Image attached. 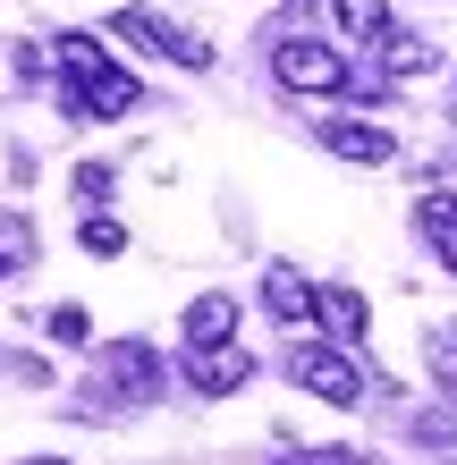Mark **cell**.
<instances>
[{"label":"cell","instance_id":"obj_12","mask_svg":"<svg viewBox=\"0 0 457 465\" xmlns=\"http://www.w3.org/2000/svg\"><path fill=\"white\" fill-rule=\"evenodd\" d=\"M373 60H382L398 85H407V76H432L441 68V51L423 43V35H407V25H382V43H373Z\"/></svg>","mask_w":457,"mask_h":465},{"label":"cell","instance_id":"obj_16","mask_svg":"<svg viewBox=\"0 0 457 465\" xmlns=\"http://www.w3.org/2000/svg\"><path fill=\"white\" fill-rule=\"evenodd\" d=\"M43 339H51V347H85V339H94V313H85V305H51V313H43Z\"/></svg>","mask_w":457,"mask_h":465},{"label":"cell","instance_id":"obj_10","mask_svg":"<svg viewBox=\"0 0 457 465\" xmlns=\"http://www.w3.org/2000/svg\"><path fill=\"white\" fill-rule=\"evenodd\" d=\"M313 322H322L339 347H356V339L373 331V305H364L356 288H339V280H331V288H313Z\"/></svg>","mask_w":457,"mask_h":465},{"label":"cell","instance_id":"obj_20","mask_svg":"<svg viewBox=\"0 0 457 465\" xmlns=\"http://www.w3.org/2000/svg\"><path fill=\"white\" fill-rule=\"evenodd\" d=\"M9 271H17V262H9V254H0V280H9Z\"/></svg>","mask_w":457,"mask_h":465},{"label":"cell","instance_id":"obj_18","mask_svg":"<svg viewBox=\"0 0 457 465\" xmlns=\"http://www.w3.org/2000/svg\"><path fill=\"white\" fill-rule=\"evenodd\" d=\"M111 161H76V203H111Z\"/></svg>","mask_w":457,"mask_h":465},{"label":"cell","instance_id":"obj_17","mask_svg":"<svg viewBox=\"0 0 457 465\" xmlns=\"http://www.w3.org/2000/svg\"><path fill=\"white\" fill-rule=\"evenodd\" d=\"M423 364H432L441 398H457V331H423Z\"/></svg>","mask_w":457,"mask_h":465},{"label":"cell","instance_id":"obj_8","mask_svg":"<svg viewBox=\"0 0 457 465\" xmlns=\"http://www.w3.org/2000/svg\"><path fill=\"white\" fill-rule=\"evenodd\" d=\"M263 313H272L280 331H305V322H313V280H305L297 262H272V271H263Z\"/></svg>","mask_w":457,"mask_h":465},{"label":"cell","instance_id":"obj_3","mask_svg":"<svg viewBox=\"0 0 457 465\" xmlns=\"http://www.w3.org/2000/svg\"><path fill=\"white\" fill-rule=\"evenodd\" d=\"M111 35H119V43H136L144 60H170V68H212L204 35H186V25H170L161 9H119V17H111Z\"/></svg>","mask_w":457,"mask_h":465},{"label":"cell","instance_id":"obj_1","mask_svg":"<svg viewBox=\"0 0 457 465\" xmlns=\"http://www.w3.org/2000/svg\"><path fill=\"white\" fill-rule=\"evenodd\" d=\"M288 381H297L305 398L339 406V415H356V406H364V390H373V381H364V364H356V355H347L339 339H297V347H288Z\"/></svg>","mask_w":457,"mask_h":465},{"label":"cell","instance_id":"obj_11","mask_svg":"<svg viewBox=\"0 0 457 465\" xmlns=\"http://www.w3.org/2000/svg\"><path fill=\"white\" fill-rule=\"evenodd\" d=\"M178 331H186V347H221V339H237V296H229V288L195 296V305L178 313Z\"/></svg>","mask_w":457,"mask_h":465},{"label":"cell","instance_id":"obj_21","mask_svg":"<svg viewBox=\"0 0 457 465\" xmlns=\"http://www.w3.org/2000/svg\"><path fill=\"white\" fill-rule=\"evenodd\" d=\"M449 465H457V457H449Z\"/></svg>","mask_w":457,"mask_h":465},{"label":"cell","instance_id":"obj_13","mask_svg":"<svg viewBox=\"0 0 457 465\" xmlns=\"http://www.w3.org/2000/svg\"><path fill=\"white\" fill-rule=\"evenodd\" d=\"M390 25V0H331V35L339 43H382Z\"/></svg>","mask_w":457,"mask_h":465},{"label":"cell","instance_id":"obj_6","mask_svg":"<svg viewBox=\"0 0 457 465\" xmlns=\"http://www.w3.org/2000/svg\"><path fill=\"white\" fill-rule=\"evenodd\" d=\"M246 381H254V347H237V339L186 347V398H237Z\"/></svg>","mask_w":457,"mask_h":465},{"label":"cell","instance_id":"obj_7","mask_svg":"<svg viewBox=\"0 0 457 465\" xmlns=\"http://www.w3.org/2000/svg\"><path fill=\"white\" fill-rule=\"evenodd\" d=\"M60 102H68V119H127V111H136L144 94H136V76H127V68L111 60V68H94L85 85H68Z\"/></svg>","mask_w":457,"mask_h":465},{"label":"cell","instance_id":"obj_5","mask_svg":"<svg viewBox=\"0 0 457 465\" xmlns=\"http://www.w3.org/2000/svg\"><path fill=\"white\" fill-rule=\"evenodd\" d=\"M111 390V398H127V406H153L161 398V355L144 347V339H119V347H102V372H94V398Z\"/></svg>","mask_w":457,"mask_h":465},{"label":"cell","instance_id":"obj_19","mask_svg":"<svg viewBox=\"0 0 457 465\" xmlns=\"http://www.w3.org/2000/svg\"><path fill=\"white\" fill-rule=\"evenodd\" d=\"M280 465H356V449H297V457H280Z\"/></svg>","mask_w":457,"mask_h":465},{"label":"cell","instance_id":"obj_14","mask_svg":"<svg viewBox=\"0 0 457 465\" xmlns=\"http://www.w3.org/2000/svg\"><path fill=\"white\" fill-rule=\"evenodd\" d=\"M51 68H60L68 85H85L94 68H111V51H102L94 35H51Z\"/></svg>","mask_w":457,"mask_h":465},{"label":"cell","instance_id":"obj_2","mask_svg":"<svg viewBox=\"0 0 457 465\" xmlns=\"http://www.w3.org/2000/svg\"><path fill=\"white\" fill-rule=\"evenodd\" d=\"M272 85H280V94H313V102L347 94L339 43H331V35H280V43H272Z\"/></svg>","mask_w":457,"mask_h":465},{"label":"cell","instance_id":"obj_15","mask_svg":"<svg viewBox=\"0 0 457 465\" xmlns=\"http://www.w3.org/2000/svg\"><path fill=\"white\" fill-rule=\"evenodd\" d=\"M76 245H85V254H102V262H119V254H127V229L111 221V212H85V229H76Z\"/></svg>","mask_w":457,"mask_h":465},{"label":"cell","instance_id":"obj_9","mask_svg":"<svg viewBox=\"0 0 457 465\" xmlns=\"http://www.w3.org/2000/svg\"><path fill=\"white\" fill-rule=\"evenodd\" d=\"M415 237L441 254V271L457 280V195L449 186H432V195H415Z\"/></svg>","mask_w":457,"mask_h":465},{"label":"cell","instance_id":"obj_4","mask_svg":"<svg viewBox=\"0 0 457 465\" xmlns=\"http://www.w3.org/2000/svg\"><path fill=\"white\" fill-rule=\"evenodd\" d=\"M313 135H322V153H331V161H356V170H390V161H398V127H382V119H356V111L322 119Z\"/></svg>","mask_w":457,"mask_h":465}]
</instances>
